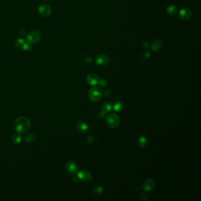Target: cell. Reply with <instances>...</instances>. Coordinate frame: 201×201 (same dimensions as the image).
I'll list each match as a JSON object with an SVG mask.
<instances>
[{
  "mask_svg": "<svg viewBox=\"0 0 201 201\" xmlns=\"http://www.w3.org/2000/svg\"><path fill=\"white\" fill-rule=\"evenodd\" d=\"M31 123L30 120L25 116L19 117L14 122L15 130L20 133H26L30 129Z\"/></svg>",
  "mask_w": 201,
  "mask_h": 201,
  "instance_id": "cell-1",
  "label": "cell"
},
{
  "mask_svg": "<svg viewBox=\"0 0 201 201\" xmlns=\"http://www.w3.org/2000/svg\"><path fill=\"white\" fill-rule=\"evenodd\" d=\"M102 90H101V88L97 87L91 88L88 93V96L89 99L91 101L94 102H97L101 99V98L102 97Z\"/></svg>",
  "mask_w": 201,
  "mask_h": 201,
  "instance_id": "cell-2",
  "label": "cell"
},
{
  "mask_svg": "<svg viewBox=\"0 0 201 201\" xmlns=\"http://www.w3.org/2000/svg\"><path fill=\"white\" fill-rule=\"evenodd\" d=\"M106 125L110 128H116L120 125V119L116 113H110L106 118Z\"/></svg>",
  "mask_w": 201,
  "mask_h": 201,
  "instance_id": "cell-3",
  "label": "cell"
},
{
  "mask_svg": "<svg viewBox=\"0 0 201 201\" xmlns=\"http://www.w3.org/2000/svg\"><path fill=\"white\" fill-rule=\"evenodd\" d=\"M41 37V34L40 31L34 30L31 31L27 36V40L31 44H36L38 42Z\"/></svg>",
  "mask_w": 201,
  "mask_h": 201,
  "instance_id": "cell-4",
  "label": "cell"
},
{
  "mask_svg": "<svg viewBox=\"0 0 201 201\" xmlns=\"http://www.w3.org/2000/svg\"><path fill=\"white\" fill-rule=\"evenodd\" d=\"M77 177L79 180H81L85 182H88L93 179L91 174L87 170H81L77 174Z\"/></svg>",
  "mask_w": 201,
  "mask_h": 201,
  "instance_id": "cell-5",
  "label": "cell"
},
{
  "mask_svg": "<svg viewBox=\"0 0 201 201\" xmlns=\"http://www.w3.org/2000/svg\"><path fill=\"white\" fill-rule=\"evenodd\" d=\"M66 169L67 172L71 175H75L78 169L77 164L71 160H70L66 163Z\"/></svg>",
  "mask_w": 201,
  "mask_h": 201,
  "instance_id": "cell-6",
  "label": "cell"
},
{
  "mask_svg": "<svg viewBox=\"0 0 201 201\" xmlns=\"http://www.w3.org/2000/svg\"><path fill=\"white\" fill-rule=\"evenodd\" d=\"M156 186V183L154 179L149 178L146 179L143 184V189L146 192H150L153 190Z\"/></svg>",
  "mask_w": 201,
  "mask_h": 201,
  "instance_id": "cell-7",
  "label": "cell"
},
{
  "mask_svg": "<svg viewBox=\"0 0 201 201\" xmlns=\"http://www.w3.org/2000/svg\"><path fill=\"white\" fill-rule=\"evenodd\" d=\"M38 11L40 15L43 17H48L51 13V7L47 4H41L39 9Z\"/></svg>",
  "mask_w": 201,
  "mask_h": 201,
  "instance_id": "cell-8",
  "label": "cell"
},
{
  "mask_svg": "<svg viewBox=\"0 0 201 201\" xmlns=\"http://www.w3.org/2000/svg\"><path fill=\"white\" fill-rule=\"evenodd\" d=\"M96 63L101 66H105L109 64V58L103 54H100L97 56L96 59Z\"/></svg>",
  "mask_w": 201,
  "mask_h": 201,
  "instance_id": "cell-9",
  "label": "cell"
},
{
  "mask_svg": "<svg viewBox=\"0 0 201 201\" xmlns=\"http://www.w3.org/2000/svg\"><path fill=\"white\" fill-rule=\"evenodd\" d=\"M87 82L91 86H95L98 84L99 78L98 76L94 73H90L87 76Z\"/></svg>",
  "mask_w": 201,
  "mask_h": 201,
  "instance_id": "cell-10",
  "label": "cell"
},
{
  "mask_svg": "<svg viewBox=\"0 0 201 201\" xmlns=\"http://www.w3.org/2000/svg\"><path fill=\"white\" fill-rule=\"evenodd\" d=\"M192 16V12L188 9H183L180 11L179 17L183 20H187Z\"/></svg>",
  "mask_w": 201,
  "mask_h": 201,
  "instance_id": "cell-11",
  "label": "cell"
},
{
  "mask_svg": "<svg viewBox=\"0 0 201 201\" xmlns=\"http://www.w3.org/2000/svg\"><path fill=\"white\" fill-rule=\"evenodd\" d=\"M76 128L79 132L81 133H84L87 131L88 128L87 125L85 122L80 120L78 121L76 123Z\"/></svg>",
  "mask_w": 201,
  "mask_h": 201,
  "instance_id": "cell-12",
  "label": "cell"
},
{
  "mask_svg": "<svg viewBox=\"0 0 201 201\" xmlns=\"http://www.w3.org/2000/svg\"><path fill=\"white\" fill-rule=\"evenodd\" d=\"M112 108L115 111L119 112L122 110L123 108V104L122 101H120V100H116V101H115L113 103Z\"/></svg>",
  "mask_w": 201,
  "mask_h": 201,
  "instance_id": "cell-13",
  "label": "cell"
},
{
  "mask_svg": "<svg viewBox=\"0 0 201 201\" xmlns=\"http://www.w3.org/2000/svg\"><path fill=\"white\" fill-rule=\"evenodd\" d=\"M162 47V43L159 40H156L152 43L151 48L153 51H158Z\"/></svg>",
  "mask_w": 201,
  "mask_h": 201,
  "instance_id": "cell-14",
  "label": "cell"
},
{
  "mask_svg": "<svg viewBox=\"0 0 201 201\" xmlns=\"http://www.w3.org/2000/svg\"><path fill=\"white\" fill-rule=\"evenodd\" d=\"M22 140H23V137L21 133H17L13 135L12 137V141L14 144H16V145L20 144L22 142Z\"/></svg>",
  "mask_w": 201,
  "mask_h": 201,
  "instance_id": "cell-15",
  "label": "cell"
},
{
  "mask_svg": "<svg viewBox=\"0 0 201 201\" xmlns=\"http://www.w3.org/2000/svg\"><path fill=\"white\" fill-rule=\"evenodd\" d=\"M102 111L105 113H109L112 109V105L109 102L104 103L101 108Z\"/></svg>",
  "mask_w": 201,
  "mask_h": 201,
  "instance_id": "cell-16",
  "label": "cell"
},
{
  "mask_svg": "<svg viewBox=\"0 0 201 201\" xmlns=\"http://www.w3.org/2000/svg\"><path fill=\"white\" fill-rule=\"evenodd\" d=\"M37 136L34 133H29L24 136V140L27 143H32L36 140Z\"/></svg>",
  "mask_w": 201,
  "mask_h": 201,
  "instance_id": "cell-17",
  "label": "cell"
},
{
  "mask_svg": "<svg viewBox=\"0 0 201 201\" xmlns=\"http://www.w3.org/2000/svg\"><path fill=\"white\" fill-rule=\"evenodd\" d=\"M138 144L140 148H145L148 144V139L145 136H140L138 138Z\"/></svg>",
  "mask_w": 201,
  "mask_h": 201,
  "instance_id": "cell-18",
  "label": "cell"
},
{
  "mask_svg": "<svg viewBox=\"0 0 201 201\" xmlns=\"http://www.w3.org/2000/svg\"><path fill=\"white\" fill-rule=\"evenodd\" d=\"M167 13L170 16H175L177 13V8L175 5H170L167 8Z\"/></svg>",
  "mask_w": 201,
  "mask_h": 201,
  "instance_id": "cell-19",
  "label": "cell"
},
{
  "mask_svg": "<svg viewBox=\"0 0 201 201\" xmlns=\"http://www.w3.org/2000/svg\"><path fill=\"white\" fill-rule=\"evenodd\" d=\"M103 192V188L102 186H96V187L94 189L93 194L96 196H98L100 194H102Z\"/></svg>",
  "mask_w": 201,
  "mask_h": 201,
  "instance_id": "cell-20",
  "label": "cell"
},
{
  "mask_svg": "<svg viewBox=\"0 0 201 201\" xmlns=\"http://www.w3.org/2000/svg\"><path fill=\"white\" fill-rule=\"evenodd\" d=\"M25 43V41L23 38H19L15 42V46L17 48H22Z\"/></svg>",
  "mask_w": 201,
  "mask_h": 201,
  "instance_id": "cell-21",
  "label": "cell"
},
{
  "mask_svg": "<svg viewBox=\"0 0 201 201\" xmlns=\"http://www.w3.org/2000/svg\"><path fill=\"white\" fill-rule=\"evenodd\" d=\"M98 84L100 85V86H101L102 87H105L108 86V80L105 78H102L98 80Z\"/></svg>",
  "mask_w": 201,
  "mask_h": 201,
  "instance_id": "cell-22",
  "label": "cell"
},
{
  "mask_svg": "<svg viewBox=\"0 0 201 201\" xmlns=\"http://www.w3.org/2000/svg\"><path fill=\"white\" fill-rule=\"evenodd\" d=\"M150 54L148 51H144L141 54V59L142 61H145L150 57Z\"/></svg>",
  "mask_w": 201,
  "mask_h": 201,
  "instance_id": "cell-23",
  "label": "cell"
},
{
  "mask_svg": "<svg viewBox=\"0 0 201 201\" xmlns=\"http://www.w3.org/2000/svg\"><path fill=\"white\" fill-rule=\"evenodd\" d=\"M22 48H23V50H25V51H30V50L32 49L31 46L29 43H24V44L23 45V46Z\"/></svg>",
  "mask_w": 201,
  "mask_h": 201,
  "instance_id": "cell-24",
  "label": "cell"
},
{
  "mask_svg": "<svg viewBox=\"0 0 201 201\" xmlns=\"http://www.w3.org/2000/svg\"><path fill=\"white\" fill-rule=\"evenodd\" d=\"M86 57H85L84 55L83 56V60H84V61H85L86 63H90L91 62V57H90L89 56H88L87 54H86Z\"/></svg>",
  "mask_w": 201,
  "mask_h": 201,
  "instance_id": "cell-25",
  "label": "cell"
},
{
  "mask_svg": "<svg viewBox=\"0 0 201 201\" xmlns=\"http://www.w3.org/2000/svg\"><path fill=\"white\" fill-rule=\"evenodd\" d=\"M105 114H106L105 113H104L103 112L101 111V112H98V113H97V117L99 118H100V119H103V118H105Z\"/></svg>",
  "mask_w": 201,
  "mask_h": 201,
  "instance_id": "cell-26",
  "label": "cell"
},
{
  "mask_svg": "<svg viewBox=\"0 0 201 201\" xmlns=\"http://www.w3.org/2000/svg\"><path fill=\"white\" fill-rule=\"evenodd\" d=\"M87 141H88V142H89L90 143H93V142H94V139H93V136L89 135V136L87 137Z\"/></svg>",
  "mask_w": 201,
  "mask_h": 201,
  "instance_id": "cell-27",
  "label": "cell"
},
{
  "mask_svg": "<svg viewBox=\"0 0 201 201\" xmlns=\"http://www.w3.org/2000/svg\"><path fill=\"white\" fill-rule=\"evenodd\" d=\"M103 93H104V94H105V96H110L111 94H112V93H111L112 92H111L109 90H106L105 91H104Z\"/></svg>",
  "mask_w": 201,
  "mask_h": 201,
  "instance_id": "cell-28",
  "label": "cell"
},
{
  "mask_svg": "<svg viewBox=\"0 0 201 201\" xmlns=\"http://www.w3.org/2000/svg\"><path fill=\"white\" fill-rule=\"evenodd\" d=\"M148 43H146V42H145V43H143V46L145 47H148Z\"/></svg>",
  "mask_w": 201,
  "mask_h": 201,
  "instance_id": "cell-29",
  "label": "cell"
}]
</instances>
